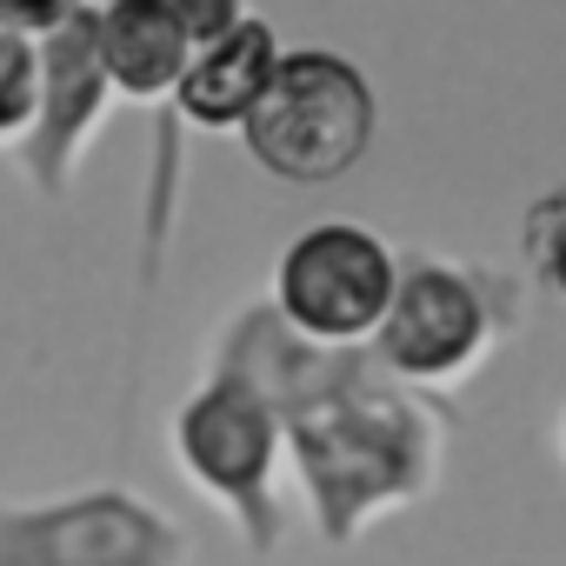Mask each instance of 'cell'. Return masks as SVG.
<instances>
[{"label": "cell", "mask_w": 566, "mask_h": 566, "mask_svg": "<svg viewBox=\"0 0 566 566\" xmlns=\"http://www.w3.org/2000/svg\"><path fill=\"white\" fill-rule=\"evenodd\" d=\"M41 120V41L0 34V147H28Z\"/></svg>", "instance_id": "obj_10"}, {"label": "cell", "mask_w": 566, "mask_h": 566, "mask_svg": "<svg viewBox=\"0 0 566 566\" xmlns=\"http://www.w3.org/2000/svg\"><path fill=\"white\" fill-rule=\"evenodd\" d=\"M94 41H101L107 87L120 101L174 107V87L193 61V34H187L180 0H114V8H94Z\"/></svg>", "instance_id": "obj_9"}, {"label": "cell", "mask_w": 566, "mask_h": 566, "mask_svg": "<svg viewBox=\"0 0 566 566\" xmlns=\"http://www.w3.org/2000/svg\"><path fill=\"white\" fill-rule=\"evenodd\" d=\"M506 327H513V287L500 273H480L460 260H400L394 307L367 354L400 387L440 394L480 374Z\"/></svg>", "instance_id": "obj_3"}, {"label": "cell", "mask_w": 566, "mask_h": 566, "mask_svg": "<svg viewBox=\"0 0 566 566\" xmlns=\"http://www.w3.org/2000/svg\"><path fill=\"white\" fill-rule=\"evenodd\" d=\"M559 460H566V413H559Z\"/></svg>", "instance_id": "obj_13"}, {"label": "cell", "mask_w": 566, "mask_h": 566, "mask_svg": "<svg viewBox=\"0 0 566 566\" xmlns=\"http://www.w3.org/2000/svg\"><path fill=\"white\" fill-rule=\"evenodd\" d=\"M213 367L247 374L273 400L321 539L347 546L394 506H413L440 486L447 420L433 413L427 394L400 387L374 354L307 347L260 301L220 334Z\"/></svg>", "instance_id": "obj_1"}, {"label": "cell", "mask_w": 566, "mask_h": 566, "mask_svg": "<svg viewBox=\"0 0 566 566\" xmlns=\"http://www.w3.org/2000/svg\"><path fill=\"white\" fill-rule=\"evenodd\" d=\"M374 134H380L374 81L334 48H301L280 54L266 101L240 127V147L260 174L287 187H327L367 160Z\"/></svg>", "instance_id": "obj_2"}, {"label": "cell", "mask_w": 566, "mask_h": 566, "mask_svg": "<svg viewBox=\"0 0 566 566\" xmlns=\"http://www.w3.org/2000/svg\"><path fill=\"white\" fill-rule=\"evenodd\" d=\"M400 287V260L374 227L321 220L301 227L273 260V321L307 347H374Z\"/></svg>", "instance_id": "obj_5"}, {"label": "cell", "mask_w": 566, "mask_h": 566, "mask_svg": "<svg viewBox=\"0 0 566 566\" xmlns=\"http://www.w3.org/2000/svg\"><path fill=\"white\" fill-rule=\"evenodd\" d=\"M526 253H533V273L566 301V187H553L546 200H533V213H526Z\"/></svg>", "instance_id": "obj_11"}, {"label": "cell", "mask_w": 566, "mask_h": 566, "mask_svg": "<svg viewBox=\"0 0 566 566\" xmlns=\"http://www.w3.org/2000/svg\"><path fill=\"white\" fill-rule=\"evenodd\" d=\"M114 107L101 41H94V8H67V21L41 41V120L21 147V167L41 200H61L74 167L87 160L101 120Z\"/></svg>", "instance_id": "obj_7"}, {"label": "cell", "mask_w": 566, "mask_h": 566, "mask_svg": "<svg viewBox=\"0 0 566 566\" xmlns=\"http://www.w3.org/2000/svg\"><path fill=\"white\" fill-rule=\"evenodd\" d=\"M0 566H187V533L127 486H87L0 506Z\"/></svg>", "instance_id": "obj_6"}, {"label": "cell", "mask_w": 566, "mask_h": 566, "mask_svg": "<svg viewBox=\"0 0 566 566\" xmlns=\"http://www.w3.org/2000/svg\"><path fill=\"white\" fill-rule=\"evenodd\" d=\"M280 453H287V433H280V413L273 400L233 374V367H213L174 413V460L180 473L227 506V520L240 526V539L253 553H273L280 546V493H273V473H280Z\"/></svg>", "instance_id": "obj_4"}, {"label": "cell", "mask_w": 566, "mask_h": 566, "mask_svg": "<svg viewBox=\"0 0 566 566\" xmlns=\"http://www.w3.org/2000/svg\"><path fill=\"white\" fill-rule=\"evenodd\" d=\"M273 67H280V41L260 14H247L240 28H227L220 41L193 48L180 87H174V107L167 120L180 127H200V134H240L247 114L266 101L273 87Z\"/></svg>", "instance_id": "obj_8"}, {"label": "cell", "mask_w": 566, "mask_h": 566, "mask_svg": "<svg viewBox=\"0 0 566 566\" xmlns=\"http://www.w3.org/2000/svg\"><path fill=\"white\" fill-rule=\"evenodd\" d=\"M74 0H0V34L14 41H48L61 21H67Z\"/></svg>", "instance_id": "obj_12"}]
</instances>
